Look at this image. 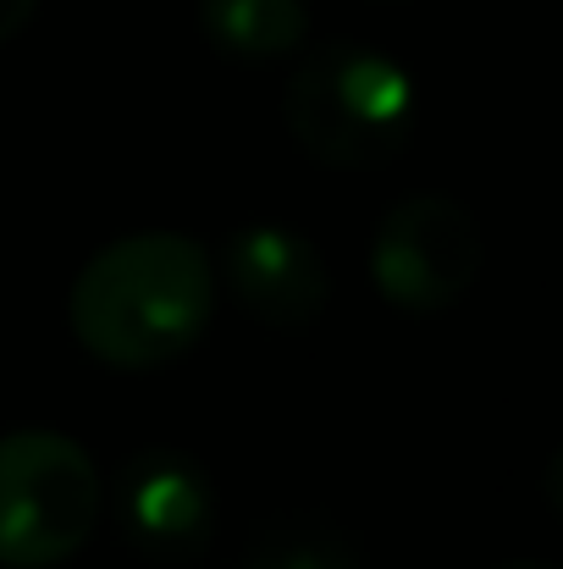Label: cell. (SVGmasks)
<instances>
[{
	"mask_svg": "<svg viewBox=\"0 0 563 569\" xmlns=\"http://www.w3.org/2000/svg\"><path fill=\"white\" fill-rule=\"evenodd\" d=\"M78 343L117 371H155L188 355L215 316L210 254L183 232H133L105 243L72 282Z\"/></svg>",
	"mask_w": 563,
	"mask_h": 569,
	"instance_id": "obj_1",
	"label": "cell"
},
{
	"mask_svg": "<svg viewBox=\"0 0 563 569\" xmlns=\"http://www.w3.org/2000/svg\"><path fill=\"white\" fill-rule=\"evenodd\" d=\"M414 83L409 72L371 44H321L299 61L282 89L288 133L343 172L386 167L414 133Z\"/></svg>",
	"mask_w": 563,
	"mask_h": 569,
	"instance_id": "obj_2",
	"label": "cell"
},
{
	"mask_svg": "<svg viewBox=\"0 0 563 569\" xmlns=\"http://www.w3.org/2000/svg\"><path fill=\"white\" fill-rule=\"evenodd\" d=\"M100 520L94 459L61 431L0 437V565L39 569L72 559Z\"/></svg>",
	"mask_w": 563,
	"mask_h": 569,
	"instance_id": "obj_3",
	"label": "cell"
},
{
	"mask_svg": "<svg viewBox=\"0 0 563 569\" xmlns=\"http://www.w3.org/2000/svg\"><path fill=\"white\" fill-rule=\"evenodd\" d=\"M475 277H481V227L459 199L414 193L375 227L371 282L386 305L431 316L459 305L475 288Z\"/></svg>",
	"mask_w": 563,
	"mask_h": 569,
	"instance_id": "obj_4",
	"label": "cell"
},
{
	"mask_svg": "<svg viewBox=\"0 0 563 569\" xmlns=\"http://www.w3.org/2000/svg\"><path fill=\"white\" fill-rule=\"evenodd\" d=\"M117 515L144 559L188 565L215 537V487L199 459L178 448H144L117 476Z\"/></svg>",
	"mask_w": 563,
	"mask_h": 569,
	"instance_id": "obj_5",
	"label": "cell"
},
{
	"mask_svg": "<svg viewBox=\"0 0 563 569\" xmlns=\"http://www.w3.org/2000/svg\"><path fill=\"white\" fill-rule=\"evenodd\" d=\"M221 271L238 305L265 327H304L326 310V293H332V271L321 249L304 232L277 227V221L232 232L221 249Z\"/></svg>",
	"mask_w": 563,
	"mask_h": 569,
	"instance_id": "obj_6",
	"label": "cell"
},
{
	"mask_svg": "<svg viewBox=\"0 0 563 569\" xmlns=\"http://www.w3.org/2000/svg\"><path fill=\"white\" fill-rule=\"evenodd\" d=\"M199 28L238 61H277L299 50L310 11L304 0H199Z\"/></svg>",
	"mask_w": 563,
	"mask_h": 569,
	"instance_id": "obj_7",
	"label": "cell"
},
{
	"mask_svg": "<svg viewBox=\"0 0 563 569\" xmlns=\"http://www.w3.org/2000/svg\"><path fill=\"white\" fill-rule=\"evenodd\" d=\"M243 569H365V559L332 520L288 515V520H271L254 537Z\"/></svg>",
	"mask_w": 563,
	"mask_h": 569,
	"instance_id": "obj_8",
	"label": "cell"
},
{
	"mask_svg": "<svg viewBox=\"0 0 563 569\" xmlns=\"http://www.w3.org/2000/svg\"><path fill=\"white\" fill-rule=\"evenodd\" d=\"M33 11H39V0H0V44L17 39L33 22Z\"/></svg>",
	"mask_w": 563,
	"mask_h": 569,
	"instance_id": "obj_9",
	"label": "cell"
},
{
	"mask_svg": "<svg viewBox=\"0 0 563 569\" xmlns=\"http://www.w3.org/2000/svg\"><path fill=\"white\" fill-rule=\"evenodd\" d=\"M497 569H553V565H525V559H514V565H497Z\"/></svg>",
	"mask_w": 563,
	"mask_h": 569,
	"instance_id": "obj_10",
	"label": "cell"
}]
</instances>
